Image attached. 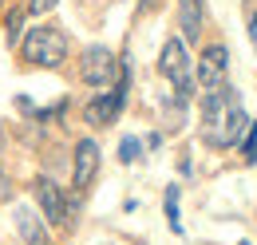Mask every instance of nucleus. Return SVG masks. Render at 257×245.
Segmentation results:
<instances>
[{"label": "nucleus", "instance_id": "6e6552de", "mask_svg": "<svg viewBox=\"0 0 257 245\" xmlns=\"http://www.w3.org/2000/svg\"><path fill=\"white\" fill-rule=\"evenodd\" d=\"M95 174H99V143L95 139H79L75 154H71V186H75V194H87Z\"/></svg>", "mask_w": 257, "mask_h": 245}, {"label": "nucleus", "instance_id": "9d476101", "mask_svg": "<svg viewBox=\"0 0 257 245\" xmlns=\"http://www.w3.org/2000/svg\"><path fill=\"white\" fill-rule=\"evenodd\" d=\"M16 229H20L24 245H52V241H48V229H44V217H36L28 206L16 210Z\"/></svg>", "mask_w": 257, "mask_h": 245}, {"label": "nucleus", "instance_id": "a211bd4d", "mask_svg": "<svg viewBox=\"0 0 257 245\" xmlns=\"http://www.w3.org/2000/svg\"><path fill=\"white\" fill-rule=\"evenodd\" d=\"M241 245H249V241H241Z\"/></svg>", "mask_w": 257, "mask_h": 245}, {"label": "nucleus", "instance_id": "f257e3e1", "mask_svg": "<svg viewBox=\"0 0 257 245\" xmlns=\"http://www.w3.org/2000/svg\"><path fill=\"white\" fill-rule=\"evenodd\" d=\"M245 127H249V115L241 107V95L229 83L202 91V143L206 147H214V151L237 147L245 139Z\"/></svg>", "mask_w": 257, "mask_h": 245}, {"label": "nucleus", "instance_id": "9b49d317", "mask_svg": "<svg viewBox=\"0 0 257 245\" xmlns=\"http://www.w3.org/2000/svg\"><path fill=\"white\" fill-rule=\"evenodd\" d=\"M162 214H166L170 233H182V214H178V186H166V194H162Z\"/></svg>", "mask_w": 257, "mask_h": 245}, {"label": "nucleus", "instance_id": "20e7f679", "mask_svg": "<svg viewBox=\"0 0 257 245\" xmlns=\"http://www.w3.org/2000/svg\"><path fill=\"white\" fill-rule=\"evenodd\" d=\"M127 87H131V71H127V63H123L119 83L107 87V91H99V95H91L87 107H83V119L91 122V127H111V122L123 115V107H127Z\"/></svg>", "mask_w": 257, "mask_h": 245}, {"label": "nucleus", "instance_id": "0eeeda50", "mask_svg": "<svg viewBox=\"0 0 257 245\" xmlns=\"http://www.w3.org/2000/svg\"><path fill=\"white\" fill-rule=\"evenodd\" d=\"M225 71H229V52H225V44H206V48H202V60L194 67L198 87H202V91L225 87Z\"/></svg>", "mask_w": 257, "mask_h": 245}, {"label": "nucleus", "instance_id": "dca6fc26", "mask_svg": "<svg viewBox=\"0 0 257 245\" xmlns=\"http://www.w3.org/2000/svg\"><path fill=\"white\" fill-rule=\"evenodd\" d=\"M249 44H257V12L249 16Z\"/></svg>", "mask_w": 257, "mask_h": 245}, {"label": "nucleus", "instance_id": "39448f33", "mask_svg": "<svg viewBox=\"0 0 257 245\" xmlns=\"http://www.w3.org/2000/svg\"><path fill=\"white\" fill-rule=\"evenodd\" d=\"M119 71H123V60H115L111 48H103V44L83 48V56H79V79L87 87H115Z\"/></svg>", "mask_w": 257, "mask_h": 245}, {"label": "nucleus", "instance_id": "4468645a", "mask_svg": "<svg viewBox=\"0 0 257 245\" xmlns=\"http://www.w3.org/2000/svg\"><path fill=\"white\" fill-rule=\"evenodd\" d=\"M139 154H143V139H135V135H127V139H123V143H119V162H135V158H139Z\"/></svg>", "mask_w": 257, "mask_h": 245}, {"label": "nucleus", "instance_id": "7ed1b4c3", "mask_svg": "<svg viewBox=\"0 0 257 245\" xmlns=\"http://www.w3.org/2000/svg\"><path fill=\"white\" fill-rule=\"evenodd\" d=\"M159 71L170 79V87H174V103L186 107V103L194 99V63H190V48H186L182 36H170V40L162 44Z\"/></svg>", "mask_w": 257, "mask_h": 245}, {"label": "nucleus", "instance_id": "6ab92c4d", "mask_svg": "<svg viewBox=\"0 0 257 245\" xmlns=\"http://www.w3.org/2000/svg\"><path fill=\"white\" fill-rule=\"evenodd\" d=\"M0 4H4V0H0Z\"/></svg>", "mask_w": 257, "mask_h": 245}, {"label": "nucleus", "instance_id": "f03ea898", "mask_svg": "<svg viewBox=\"0 0 257 245\" xmlns=\"http://www.w3.org/2000/svg\"><path fill=\"white\" fill-rule=\"evenodd\" d=\"M20 60L28 63V67H64L67 60V36L64 28H56V24H40L32 28L24 40H20Z\"/></svg>", "mask_w": 257, "mask_h": 245}, {"label": "nucleus", "instance_id": "ddd939ff", "mask_svg": "<svg viewBox=\"0 0 257 245\" xmlns=\"http://www.w3.org/2000/svg\"><path fill=\"white\" fill-rule=\"evenodd\" d=\"M4 36H8V44H12V48L24 40V12H12V16L4 20Z\"/></svg>", "mask_w": 257, "mask_h": 245}, {"label": "nucleus", "instance_id": "f3484780", "mask_svg": "<svg viewBox=\"0 0 257 245\" xmlns=\"http://www.w3.org/2000/svg\"><path fill=\"white\" fill-rule=\"evenodd\" d=\"M155 4H159V0H139V8H155Z\"/></svg>", "mask_w": 257, "mask_h": 245}, {"label": "nucleus", "instance_id": "2eb2a0df", "mask_svg": "<svg viewBox=\"0 0 257 245\" xmlns=\"http://www.w3.org/2000/svg\"><path fill=\"white\" fill-rule=\"evenodd\" d=\"M60 0H28V16H48Z\"/></svg>", "mask_w": 257, "mask_h": 245}, {"label": "nucleus", "instance_id": "423d86ee", "mask_svg": "<svg viewBox=\"0 0 257 245\" xmlns=\"http://www.w3.org/2000/svg\"><path fill=\"white\" fill-rule=\"evenodd\" d=\"M32 198H36V206H40V214H44L48 225H56V229H71L75 225V210H71V202L64 198V190L52 178H36Z\"/></svg>", "mask_w": 257, "mask_h": 245}, {"label": "nucleus", "instance_id": "1a4fd4ad", "mask_svg": "<svg viewBox=\"0 0 257 245\" xmlns=\"http://www.w3.org/2000/svg\"><path fill=\"white\" fill-rule=\"evenodd\" d=\"M174 8H178L182 40H186V44H198V40H202V24H206V8H202V0H174Z\"/></svg>", "mask_w": 257, "mask_h": 245}, {"label": "nucleus", "instance_id": "f8f14e48", "mask_svg": "<svg viewBox=\"0 0 257 245\" xmlns=\"http://www.w3.org/2000/svg\"><path fill=\"white\" fill-rule=\"evenodd\" d=\"M241 158L253 166L257 162V119H249V127H245V139H241Z\"/></svg>", "mask_w": 257, "mask_h": 245}]
</instances>
